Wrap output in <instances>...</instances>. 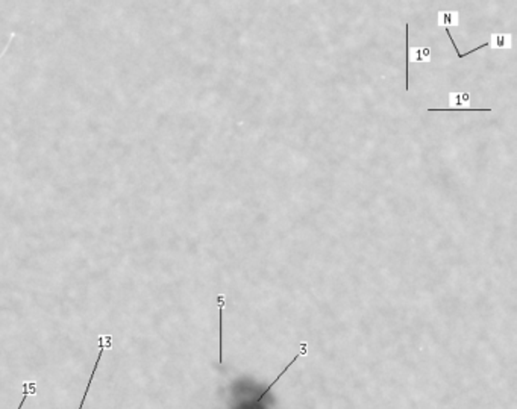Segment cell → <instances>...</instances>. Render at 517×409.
I'll use <instances>...</instances> for the list:
<instances>
[{"label": "cell", "mask_w": 517, "mask_h": 409, "mask_svg": "<svg viewBox=\"0 0 517 409\" xmlns=\"http://www.w3.org/2000/svg\"><path fill=\"white\" fill-rule=\"evenodd\" d=\"M111 344H112V338H111L109 335L99 337V355H97L96 364H94V367H93V371H91V374H90V379H88V384H87L85 393H84V396H82L81 405H79V408L78 409L84 408V403H85V400H87V394H88V391H90V388H91V384H93L94 374H96V371H97V367H99V362H101V359H102V355H104L105 349H106V347H111Z\"/></svg>", "instance_id": "cell-1"}, {"label": "cell", "mask_w": 517, "mask_h": 409, "mask_svg": "<svg viewBox=\"0 0 517 409\" xmlns=\"http://www.w3.org/2000/svg\"><path fill=\"white\" fill-rule=\"evenodd\" d=\"M437 21L438 26L441 28H451V26H458L460 24V14L458 12H452V11H440L437 15Z\"/></svg>", "instance_id": "cell-2"}, {"label": "cell", "mask_w": 517, "mask_h": 409, "mask_svg": "<svg viewBox=\"0 0 517 409\" xmlns=\"http://www.w3.org/2000/svg\"><path fill=\"white\" fill-rule=\"evenodd\" d=\"M488 44L493 49H511V35L510 34H493Z\"/></svg>", "instance_id": "cell-3"}, {"label": "cell", "mask_w": 517, "mask_h": 409, "mask_svg": "<svg viewBox=\"0 0 517 409\" xmlns=\"http://www.w3.org/2000/svg\"><path fill=\"white\" fill-rule=\"evenodd\" d=\"M428 112H491V108H428Z\"/></svg>", "instance_id": "cell-4"}, {"label": "cell", "mask_w": 517, "mask_h": 409, "mask_svg": "<svg viewBox=\"0 0 517 409\" xmlns=\"http://www.w3.org/2000/svg\"><path fill=\"white\" fill-rule=\"evenodd\" d=\"M408 61L410 62H429L431 61V52H429V49H426V47L410 50Z\"/></svg>", "instance_id": "cell-5"}, {"label": "cell", "mask_w": 517, "mask_h": 409, "mask_svg": "<svg viewBox=\"0 0 517 409\" xmlns=\"http://www.w3.org/2000/svg\"><path fill=\"white\" fill-rule=\"evenodd\" d=\"M217 303L220 309V358L218 364H223V308H225V294L217 296Z\"/></svg>", "instance_id": "cell-6"}, {"label": "cell", "mask_w": 517, "mask_h": 409, "mask_svg": "<svg viewBox=\"0 0 517 409\" xmlns=\"http://www.w3.org/2000/svg\"><path fill=\"white\" fill-rule=\"evenodd\" d=\"M470 103V94L469 93H449V105L454 108H460L463 105Z\"/></svg>", "instance_id": "cell-7"}, {"label": "cell", "mask_w": 517, "mask_h": 409, "mask_svg": "<svg viewBox=\"0 0 517 409\" xmlns=\"http://www.w3.org/2000/svg\"><path fill=\"white\" fill-rule=\"evenodd\" d=\"M34 393H35V384H32V382H24V384H23V399H21V402H20V405H18V408L17 409L23 408V405H24L28 396H29V394H34Z\"/></svg>", "instance_id": "cell-8"}, {"label": "cell", "mask_w": 517, "mask_h": 409, "mask_svg": "<svg viewBox=\"0 0 517 409\" xmlns=\"http://www.w3.org/2000/svg\"><path fill=\"white\" fill-rule=\"evenodd\" d=\"M407 35H408V24H407ZM408 56H410V49H408V37H407V68H408ZM407 88H408V74H407Z\"/></svg>", "instance_id": "cell-9"}]
</instances>
